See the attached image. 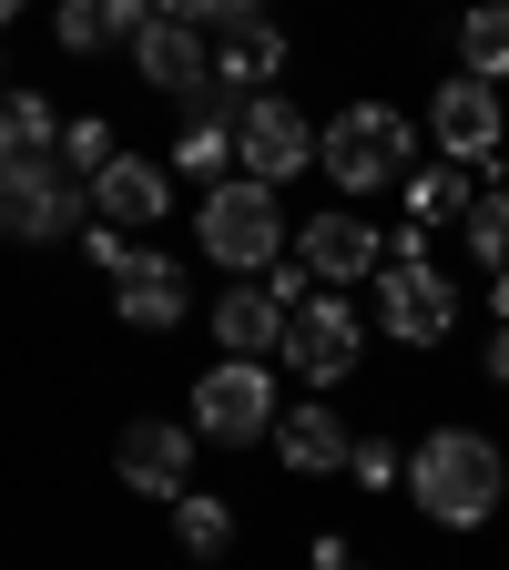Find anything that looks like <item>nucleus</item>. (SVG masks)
Here are the masks:
<instances>
[{
  "label": "nucleus",
  "mask_w": 509,
  "mask_h": 570,
  "mask_svg": "<svg viewBox=\"0 0 509 570\" xmlns=\"http://www.w3.org/2000/svg\"><path fill=\"white\" fill-rule=\"evenodd\" d=\"M204 11H194V0H184V11H154V31H143L133 41V71H143V82H154V92H174V102H194L204 82H214V61H204Z\"/></svg>",
  "instance_id": "f8f14e48"
},
{
  "label": "nucleus",
  "mask_w": 509,
  "mask_h": 570,
  "mask_svg": "<svg viewBox=\"0 0 509 570\" xmlns=\"http://www.w3.org/2000/svg\"><path fill=\"white\" fill-rule=\"evenodd\" d=\"M316 174H336L346 194H408V174H418V122L398 112V102H346L326 132H316Z\"/></svg>",
  "instance_id": "f03ea898"
},
{
  "label": "nucleus",
  "mask_w": 509,
  "mask_h": 570,
  "mask_svg": "<svg viewBox=\"0 0 509 570\" xmlns=\"http://www.w3.org/2000/svg\"><path fill=\"white\" fill-rule=\"evenodd\" d=\"M184 306H194V275H184L174 255H143V245H133V265L112 275V316H123L133 336H164V326H184Z\"/></svg>",
  "instance_id": "4468645a"
},
{
  "label": "nucleus",
  "mask_w": 509,
  "mask_h": 570,
  "mask_svg": "<svg viewBox=\"0 0 509 570\" xmlns=\"http://www.w3.org/2000/svg\"><path fill=\"white\" fill-rule=\"evenodd\" d=\"M174 174H184L194 194L235 184V132H204V122H184V132H174Z\"/></svg>",
  "instance_id": "5701e85b"
},
{
  "label": "nucleus",
  "mask_w": 509,
  "mask_h": 570,
  "mask_svg": "<svg viewBox=\"0 0 509 570\" xmlns=\"http://www.w3.org/2000/svg\"><path fill=\"white\" fill-rule=\"evenodd\" d=\"M174 540H184L194 560H225V550H235V510H225L214 489H184V499H174Z\"/></svg>",
  "instance_id": "412c9836"
},
{
  "label": "nucleus",
  "mask_w": 509,
  "mask_h": 570,
  "mask_svg": "<svg viewBox=\"0 0 509 570\" xmlns=\"http://www.w3.org/2000/svg\"><path fill=\"white\" fill-rule=\"evenodd\" d=\"M275 459L296 469V479H336V469L356 459V428H346L326 397H306V407H285V417H275Z\"/></svg>",
  "instance_id": "2eb2a0df"
},
{
  "label": "nucleus",
  "mask_w": 509,
  "mask_h": 570,
  "mask_svg": "<svg viewBox=\"0 0 509 570\" xmlns=\"http://www.w3.org/2000/svg\"><path fill=\"white\" fill-rule=\"evenodd\" d=\"M346 479H368V489H388V479H408V459H398L388 439H356V459H346Z\"/></svg>",
  "instance_id": "a878e982"
},
{
  "label": "nucleus",
  "mask_w": 509,
  "mask_h": 570,
  "mask_svg": "<svg viewBox=\"0 0 509 570\" xmlns=\"http://www.w3.org/2000/svg\"><path fill=\"white\" fill-rule=\"evenodd\" d=\"M92 184H71L61 164H21L0 174V245H61V235H92Z\"/></svg>",
  "instance_id": "20e7f679"
},
{
  "label": "nucleus",
  "mask_w": 509,
  "mask_h": 570,
  "mask_svg": "<svg viewBox=\"0 0 509 570\" xmlns=\"http://www.w3.org/2000/svg\"><path fill=\"white\" fill-rule=\"evenodd\" d=\"M408 214H418V235H428V225H469L479 194H469L459 164H418V174H408Z\"/></svg>",
  "instance_id": "6ab92c4d"
},
{
  "label": "nucleus",
  "mask_w": 509,
  "mask_h": 570,
  "mask_svg": "<svg viewBox=\"0 0 509 570\" xmlns=\"http://www.w3.org/2000/svg\"><path fill=\"white\" fill-rule=\"evenodd\" d=\"M164 204H174V174H164V164H143V154H123L112 174H92V214H102L112 235L164 225Z\"/></svg>",
  "instance_id": "dca6fc26"
},
{
  "label": "nucleus",
  "mask_w": 509,
  "mask_h": 570,
  "mask_svg": "<svg viewBox=\"0 0 509 570\" xmlns=\"http://www.w3.org/2000/svg\"><path fill=\"white\" fill-rule=\"evenodd\" d=\"M459 71L469 82H509V0H489V11L459 21Z\"/></svg>",
  "instance_id": "aec40b11"
},
{
  "label": "nucleus",
  "mask_w": 509,
  "mask_h": 570,
  "mask_svg": "<svg viewBox=\"0 0 509 570\" xmlns=\"http://www.w3.org/2000/svg\"><path fill=\"white\" fill-rule=\"evenodd\" d=\"M61 154V112L41 92H0V174H21V164H51Z\"/></svg>",
  "instance_id": "a211bd4d"
},
{
  "label": "nucleus",
  "mask_w": 509,
  "mask_h": 570,
  "mask_svg": "<svg viewBox=\"0 0 509 570\" xmlns=\"http://www.w3.org/2000/svg\"><path fill=\"white\" fill-rule=\"evenodd\" d=\"M378 326H388L398 346H439V336L459 326V285H449V265L388 255V275H378Z\"/></svg>",
  "instance_id": "423d86ee"
},
{
  "label": "nucleus",
  "mask_w": 509,
  "mask_h": 570,
  "mask_svg": "<svg viewBox=\"0 0 509 570\" xmlns=\"http://www.w3.org/2000/svg\"><path fill=\"white\" fill-rule=\"evenodd\" d=\"M51 41L61 51H102V41H123V11H112V0H61V11H51Z\"/></svg>",
  "instance_id": "b1692460"
},
{
  "label": "nucleus",
  "mask_w": 509,
  "mask_h": 570,
  "mask_svg": "<svg viewBox=\"0 0 509 570\" xmlns=\"http://www.w3.org/2000/svg\"><path fill=\"white\" fill-rule=\"evenodd\" d=\"M112 469H123V489H143V499H184V489H194V428L133 417L123 449H112Z\"/></svg>",
  "instance_id": "ddd939ff"
},
{
  "label": "nucleus",
  "mask_w": 509,
  "mask_h": 570,
  "mask_svg": "<svg viewBox=\"0 0 509 570\" xmlns=\"http://www.w3.org/2000/svg\"><path fill=\"white\" fill-rule=\"evenodd\" d=\"M296 265H306V275L326 285V296H346L356 275H388V235H378V225H368L356 204H326L316 225L296 235Z\"/></svg>",
  "instance_id": "9d476101"
},
{
  "label": "nucleus",
  "mask_w": 509,
  "mask_h": 570,
  "mask_svg": "<svg viewBox=\"0 0 509 570\" xmlns=\"http://www.w3.org/2000/svg\"><path fill=\"white\" fill-rule=\"evenodd\" d=\"M428 132H439V154L469 174V164H489L499 154V132H509V112H499V82H469V71H449L439 92H428Z\"/></svg>",
  "instance_id": "9b49d317"
},
{
  "label": "nucleus",
  "mask_w": 509,
  "mask_h": 570,
  "mask_svg": "<svg viewBox=\"0 0 509 570\" xmlns=\"http://www.w3.org/2000/svg\"><path fill=\"white\" fill-rule=\"evenodd\" d=\"M123 154H133V142H123L112 122H92V112H82V122H61V154H51V164H61L71 184H92V174H112Z\"/></svg>",
  "instance_id": "4be33fe9"
},
{
  "label": "nucleus",
  "mask_w": 509,
  "mask_h": 570,
  "mask_svg": "<svg viewBox=\"0 0 509 570\" xmlns=\"http://www.w3.org/2000/svg\"><path fill=\"white\" fill-rule=\"evenodd\" d=\"M459 235H469V255H479L489 275H509V184H499V194H479V214H469Z\"/></svg>",
  "instance_id": "393cba45"
},
{
  "label": "nucleus",
  "mask_w": 509,
  "mask_h": 570,
  "mask_svg": "<svg viewBox=\"0 0 509 570\" xmlns=\"http://www.w3.org/2000/svg\"><path fill=\"white\" fill-rule=\"evenodd\" d=\"M346 570H356V560H346Z\"/></svg>",
  "instance_id": "cd10ccee"
},
{
  "label": "nucleus",
  "mask_w": 509,
  "mask_h": 570,
  "mask_svg": "<svg viewBox=\"0 0 509 570\" xmlns=\"http://www.w3.org/2000/svg\"><path fill=\"white\" fill-rule=\"evenodd\" d=\"M275 417H285V397H275V377L265 367H204L194 377V439H214V449H255V439H275Z\"/></svg>",
  "instance_id": "39448f33"
},
{
  "label": "nucleus",
  "mask_w": 509,
  "mask_h": 570,
  "mask_svg": "<svg viewBox=\"0 0 509 570\" xmlns=\"http://www.w3.org/2000/svg\"><path fill=\"white\" fill-rule=\"evenodd\" d=\"M194 245L225 265V275H245V285H265L275 265H285V204L265 194V184H214L204 204H194Z\"/></svg>",
  "instance_id": "7ed1b4c3"
},
{
  "label": "nucleus",
  "mask_w": 509,
  "mask_h": 570,
  "mask_svg": "<svg viewBox=\"0 0 509 570\" xmlns=\"http://www.w3.org/2000/svg\"><path fill=\"white\" fill-rule=\"evenodd\" d=\"M356 356H368V316H356L346 296H316L306 316H285V367H296L306 387H346Z\"/></svg>",
  "instance_id": "6e6552de"
},
{
  "label": "nucleus",
  "mask_w": 509,
  "mask_h": 570,
  "mask_svg": "<svg viewBox=\"0 0 509 570\" xmlns=\"http://www.w3.org/2000/svg\"><path fill=\"white\" fill-rule=\"evenodd\" d=\"M479 367H489V377L509 387V326H489V346H479Z\"/></svg>",
  "instance_id": "bb28decb"
},
{
  "label": "nucleus",
  "mask_w": 509,
  "mask_h": 570,
  "mask_svg": "<svg viewBox=\"0 0 509 570\" xmlns=\"http://www.w3.org/2000/svg\"><path fill=\"white\" fill-rule=\"evenodd\" d=\"M194 11H204V31H214V82H235V92L265 102V82L285 71V31H275L265 11H245V0H194Z\"/></svg>",
  "instance_id": "1a4fd4ad"
},
{
  "label": "nucleus",
  "mask_w": 509,
  "mask_h": 570,
  "mask_svg": "<svg viewBox=\"0 0 509 570\" xmlns=\"http://www.w3.org/2000/svg\"><path fill=\"white\" fill-rule=\"evenodd\" d=\"M499 489H509V459H499V439H479V428H428V439L408 449V499L439 530H479L499 510Z\"/></svg>",
  "instance_id": "f257e3e1"
},
{
  "label": "nucleus",
  "mask_w": 509,
  "mask_h": 570,
  "mask_svg": "<svg viewBox=\"0 0 509 570\" xmlns=\"http://www.w3.org/2000/svg\"><path fill=\"white\" fill-rule=\"evenodd\" d=\"M316 132H326V122H306L285 92H265V102L245 112V132H235V174L265 184V194L296 184V174H316Z\"/></svg>",
  "instance_id": "0eeeda50"
},
{
  "label": "nucleus",
  "mask_w": 509,
  "mask_h": 570,
  "mask_svg": "<svg viewBox=\"0 0 509 570\" xmlns=\"http://www.w3.org/2000/svg\"><path fill=\"white\" fill-rule=\"evenodd\" d=\"M204 326H214V346H225V356H235V367H265V356L285 346V306L265 296V285H235V296H225V306H214Z\"/></svg>",
  "instance_id": "f3484780"
}]
</instances>
